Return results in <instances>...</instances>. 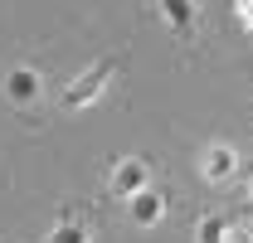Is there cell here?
Here are the masks:
<instances>
[{
	"mask_svg": "<svg viewBox=\"0 0 253 243\" xmlns=\"http://www.w3.org/2000/svg\"><path fill=\"white\" fill-rule=\"evenodd\" d=\"M156 15L170 25V34L185 39V44L200 34V5H195V0H156Z\"/></svg>",
	"mask_w": 253,
	"mask_h": 243,
	"instance_id": "cell-4",
	"label": "cell"
},
{
	"mask_svg": "<svg viewBox=\"0 0 253 243\" xmlns=\"http://www.w3.org/2000/svg\"><path fill=\"white\" fill-rule=\"evenodd\" d=\"M126 204H131V224H136V229H156L161 219H166V195L151 190V185H146V190H136Z\"/></svg>",
	"mask_w": 253,
	"mask_h": 243,
	"instance_id": "cell-6",
	"label": "cell"
},
{
	"mask_svg": "<svg viewBox=\"0 0 253 243\" xmlns=\"http://www.w3.org/2000/svg\"><path fill=\"white\" fill-rule=\"evenodd\" d=\"M49 243H93V219H88L83 209H68L63 224L49 234Z\"/></svg>",
	"mask_w": 253,
	"mask_h": 243,
	"instance_id": "cell-7",
	"label": "cell"
},
{
	"mask_svg": "<svg viewBox=\"0 0 253 243\" xmlns=\"http://www.w3.org/2000/svg\"><path fill=\"white\" fill-rule=\"evenodd\" d=\"M117 68H122V54H107V59H102V63H93L88 73H78V78L63 88V97H59V102L68 107V112H78V107L97 102V97H102V88L112 83V73H117Z\"/></svg>",
	"mask_w": 253,
	"mask_h": 243,
	"instance_id": "cell-1",
	"label": "cell"
},
{
	"mask_svg": "<svg viewBox=\"0 0 253 243\" xmlns=\"http://www.w3.org/2000/svg\"><path fill=\"white\" fill-rule=\"evenodd\" d=\"M0 92H5V102H15V107H25V112H30V107H39V73L20 63V68H10V73H5Z\"/></svg>",
	"mask_w": 253,
	"mask_h": 243,
	"instance_id": "cell-5",
	"label": "cell"
},
{
	"mask_svg": "<svg viewBox=\"0 0 253 243\" xmlns=\"http://www.w3.org/2000/svg\"><path fill=\"white\" fill-rule=\"evenodd\" d=\"M234 175H239V151H234L229 141L205 146V156H200V180H210V185H229Z\"/></svg>",
	"mask_w": 253,
	"mask_h": 243,
	"instance_id": "cell-3",
	"label": "cell"
},
{
	"mask_svg": "<svg viewBox=\"0 0 253 243\" xmlns=\"http://www.w3.org/2000/svg\"><path fill=\"white\" fill-rule=\"evenodd\" d=\"M224 243H253V219H229Z\"/></svg>",
	"mask_w": 253,
	"mask_h": 243,
	"instance_id": "cell-9",
	"label": "cell"
},
{
	"mask_svg": "<svg viewBox=\"0 0 253 243\" xmlns=\"http://www.w3.org/2000/svg\"><path fill=\"white\" fill-rule=\"evenodd\" d=\"M224 229H229L224 214H205V219L195 224V243H224Z\"/></svg>",
	"mask_w": 253,
	"mask_h": 243,
	"instance_id": "cell-8",
	"label": "cell"
},
{
	"mask_svg": "<svg viewBox=\"0 0 253 243\" xmlns=\"http://www.w3.org/2000/svg\"><path fill=\"white\" fill-rule=\"evenodd\" d=\"M244 195H249V204H253V175H249V190H244Z\"/></svg>",
	"mask_w": 253,
	"mask_h": 243,
	"instance_id": "cell-10",
	"label": "cell"
},
{
	"mask_svg": "<svg viewBox=\"0 0 253 243\" xmlns=\"http://www.w3.org/2000/svg\"><path fill=\"white\" fill-rule=\"evenodd\" d=\"M146 185H151V165L136 161V156H126V161H117V165L107 170V190H112L117 200H131V195L146 190Z\"/></svg>",
	"mask_w": 253,
	"mask_h": 243,
	"instance_id": "cell-2",
	"label": "cell"
}]
</instances>
